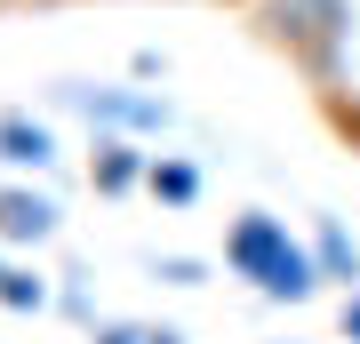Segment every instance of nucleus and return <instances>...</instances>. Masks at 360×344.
<instances>
[{
  "label": "nucleus",
  "mask_w": 360,
  "mask_h": 344,
  "mask_svg": "<svg viewBox=\"0 0 360 344\" xmlns=\"http://www.w3.org/2000/svg\"><path fill=\"white\" fill-rule=\"evenodd\" d=\"M224 265L240 272V281H257L264 296H281V305H304V296L321 288V265L288 241L281 217H240L224 232Z\"/></svg>",
  "instance_id": "1"
},
{
  "label": "nucleus",
  "mask_w": 360,
  "mask_h": 344,
  "mask_svg": "<svg viewBox=\"0 0 360 344\" xmlns=\"http://www.w3.org/2000/svg\"><path fill=\"white\" fill-rule=\"evenodd\" d=\"M257 16H264V32L281 40V49H296V56L312 64V72H328V64H336V49H345V25H352L345 0H264Z\"/></svg>",
  "instance_id": "2"
},
{
  "label": "nucleus",
  "mask_w": 360,
  "mask_h": 344,
  "mask_svg": "<svg viewBox=\"0 0 360 344\" xmlns=\"http://www.w3.org/2000/svg\"><path fill=\"white\" fill-rule=\"evenodd\" d=\"M56 208L40 192H0V241H49Z\"/></svg>",
  "instance_id": "3"
},
{
  "label": "nucleus",
  "mask_w": 360,
  "mask_h": 344,
  "mask_svg": "<svg viewBox=\"0 0 360 344\" xmlns=\"http://www.w3.org/2000/svg\"><path fill=\"white\" fill-rule=\"evenodd\" d=\"M136 177H153V160H144L136 144H120V136L96 144V192H129Z\"/></svg>",
  "instance_id": "4"
},
{
  "label": "nucleus",
  "mask_w": 360,
  "mask_h": 344,
  "mask_svg": "<svg viewBox=\"0 0 360 344\" xmlns=\"http://www.w3.org/2000/svg\"><path fill=\"white\" fill-rule=\"evenodd\" d=\"M49 153H56V144H49V128H40V120H25V113L0 120V160H32V168H49Z\"/></svg>",
  "instance_id": "5"
},
{
  "label": "nucleus",
  "mask_w": 360,
  "mask_h": 344,
  "mask_svg": "<svg viewBox=\"0 0 360 344\" xmlns=\"http://www.w3.org/2000/svg\"><path fill=\"white\" fill-rule=\"evenodd\" d=\"M144 184H153L168 208H184V200L200 192V168H193V160H153V177H144Z\"/></svg>",
  "instance_id": "6"
},
{
  "label": "nucleus",
  "mask_w": 360,
  "mask_h": 344,
  "mask_svg": "<svg viewBox=\"0 0 360 344\" xmlns=\"http://www.w3.org/2000/svg\"><path fill=\"white\" fill-rule=\"evenodd\" d=\"M0 305H16V312H40V305H49V288H40L32 272H8V265H0Z\"/></svg>",
  "instance_id": "7"
},
{
  "label": "nucleus",
  "mask_w": 360,
  "mask_h": 344,
  "mask_svg": "<svg viewBox=\"0 0 360 344\" xmlns=\"http://www.w3.org/2000/svg\"><path fill=\"white\" fill-rule=\"evenodd\" d=\"M321 265L336 272V281H360V256H352V241H345L336 224H321Z\"/></svg>",
  "instance_id": "8"
},
{
  "label": "nucleus",
  "mask_w": 360,
  "mask_h": 344,
  "mask_svg": "<svg viewBox=\"0 0 360 344\" xmlns=\"http://www.w3.org/2000/svg\"><path fill=\"white\" fill-rule=\"evenodd\" d=\"M328 120L352 136V153H360V104H345V96H328Z\"/></svg>",
  "instance_id": "9"
},
{
  "label": "nucleus",
  "mask_w": 360,
  "mask_h": 344,
  "mask_svg": "<svg viewBox=\"0 0 360 344\" xmlns=\"http://www.w3.org/2000/svg\"><path fill=\"white\" fill-rule=\"evenodd\" d=\"M96 344H153V336H129V329H104Z\"/></svg>",
  "instance_id": "10"
},
{
  "label": "nucleus",
  "mask_w": 360,
  "mask_h": 344,
  "mask_svg": "<svg viewBox=\"0 0 360 344\" xmlns=\"http://www.w3.org/2000/svg\"><path fill=\"white\" fill-rule=\"evenodd\" d=\"M345 336L360 344V296H352V305H345Z\"/></svg>",
  "instance_id": "11"
}]
</instances>
